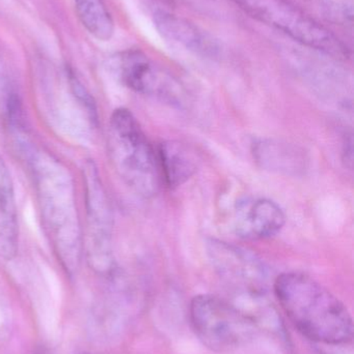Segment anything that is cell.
Wrapping results in <instances>:
<instances>
[{
    "label": "cell",
    "instance_id": "1",
    "mask_svg": "<svg viewBox=\"0 0 354 354\" xmlns=\"http://www.w3.org/2000/svg\"><path fill=\"white\" fill-rule=\"evenodd\" d=\"M30 165L44 230L62 268L74 274L83 236L72 176L62 162L44 151L31 155Z\"/></svg>",
    "mask_w": 354,
    "mask_h": 354
},
{
    "label": "cell",
    "instance_id": "6",
    "mask_svg": "<svg viewBox=\"0 0 354 354\" xmlns=\"http://www.w3.org/2000/svg\"><path fill=\"white\" fill-rule=\"evenodd\" d=\"M189 317L197 338L208 348L227 351L247 337L245 318L232 306L213 295H197L191 301Z\"/></svg>",
    "mask_w": 354,
    "mask_h": 354
},
{
    "label": "cell",
    "instance_id": "2",
    "mask_svg": "<svg viewBox=\"0 0 354 354\" xmlns=\"http://www.w3.org/2000/svg\"><path fill=\"white\" fill-rule=\"evenodd\" d=\"M274 293L287 317L310 340L328 345L346 344L353 340L351 312L311 277L285 272L276 278Z\"/></svg>",
    "mask_w": 354,
    "mask_h": 354
},
{
    "label": "cell",
    "instance_id": "4",
    "mask_svg": "<svg viewBox=\"0 0 354 354\" xmlns=\"http://www.w3.org/2000/svg\"><path fill=\"white\" fill-rule=\"evenodd\" d=\"M256 20L282 31L311 49L336 58H347V46L332 31L288 0H231Z\"/></svg>",
    "mask_w": 354,
    "mask_h": 354
},
{
    "label": "cell",
    "instance_id": "10",
    "mask_svg": "<svg viewBox=\"0 0 354 354\" xmlns=\"http://www.w3.org/2000/svg\"><path fill=\"white\" fill-rule=\"evenodd\" d=\"M16 197L10 171L0 156V258L12 260L18 252Z\"/></svg>",
    "mask_w": 354,
    "mask_h": 354
},
{
    "label": "cell",
    "instance_id": "12",
    "mask_svg": "<svg viewBox=\"0 0 354 354\" xmlns=\"http://www.w3.org/2000/svg\"><path fill=\"white\" fill-rule=\"evenodd\" d=\"M209 254L222 272L233 278L258 280L263 274L261 263L245 250L220 241L208 243Z\"/></svg>",
    "mask_w": 354,
    "mask_h": 354
},
{
    "label": "cell",
    "instance_id": "3",
    "mask_svg": "<svg viewBox=\"0 0 354 354\" xmlns=\"http://www.w3.org/2000/svg\"><path fill=\"white\" fill-rule=\"evenodd\" d=\"M108 153L118 176L141 197L159 191L158 157L133 114L127 109L114 112L108 127Z\"/></svg>",
    "mask_w": 354,
    "mask_h": 354
},
{
    "label": "cell",
    "instance_id": "11",
    "mask_svg": "<svg viewBox=\"0 0 354 354\" xmlns=\"http://www.w3.org/2000/svg\"><path fill=\"white\" fill-rule=\"evenodd\" d=\"M160 174L170 189L186 183L197 169V155L183 143L166 141L160 145L158 153Z\"/></svg>",
    "mask_w": 354,
    "mask_h": 354
},
{
    "label": "cell",
    "instance_id": "13",
    "mask_svg": "<svg viewBox=\"0 0 354 354\" xmlns=\"http://www.w3.org/2000/svg\"><path fill=\"white\" fill-rule=\"evenodd\" d=\"M254 155L262 167L272 171L297 174L305 169V157L297 147L274 140L256 143Z\"/></svg>",
    "mask_w": 354,
    "mask_h": 354
},
{
    "label": "cell",
    "instance_id": "15",
    "mask_svg": "<svg viewBox=\"0 0 354 354\" xmlns=\"http://www.w3.org/2000/svg\"><path fill=\"white\" fill-rule=\"evenodd\" d=\"M0 106L8 115H14L18 107V97L10 91L6 80V72L0 62Z\"/></svg>",
    "mask_w": 354,
    "mask_h": 354
},
{
    "label": "cell",
    "instance_id": "5",
    "mask_svg": "<svg viewBox=\"0 0 354 354\" xmlns=\"http://www.w3.org/2000/svg\"><path fill=\"white\" fill-rule=\"evenodd\" d=\"M87 199V228L83 248L94 270L106 272L112 263L114 216L97 168L89 162L83 169Z\"/></svg>",
    "mask_w": 354,
    "mask_h": 354
},
{
    "label": "cell",
    "instance_id": "9",
    "mask_svg": "<svg viewBox=\"0 0 354 354\" xmlns=\"http://www.w3.org/2000/svg\"><path fill=\"white\" fill-rule=\"evenodd\" d=\"M154 24L164 39L193 53L214 57L220 52L218 43L208 33L182 17L158 10L154 14Z\"/></svg>",
    "mask_w": 354,
    "mask_h": 354
},
{
    "label": "cell",
    "instance_id": "7",
    "mask_svg": "<svg viewBox=\"0 0 354 354\" xmlns=\"http://www.w3.org/2000/svg\"><path fill=\"white\" fill-rule=\"evenodd\" d=\"M284 225V212L270 200L243 199L235 209V229L245 239H268L278 234Z\"/></svg>",
    "mask_w": 354,
    "mask_h": 354
},
{
    "label": "cell",
    "instance_id": "14",
    "mask_svg": "<svg viewBox=\"0 0 354 354\" xmlns=\"http://www.w3.org/2000/svg\"><path fill=\"white\" fill-rule=\"evenodd\" d=\"M75 8L79 20L93 37L100 41L112 39L114 23L103 0H75Z\"/></svg>",
    "mask_w": 354,
    "mask_h": 354
},
{
    "label": "cell",
    "instance_id": "8",
    "mask_svg": "<svg viewBox=\"0 0 354 354\" xmlns=\"http://www.w3.org/2000/svg\"><path fill=\"white\" fill-rule=\"evenodd\" d=\"M116 68L122 82L135 93H163L172 85V80L139 50H129L120 54Z\"/></svg>",
    "mask_w": 354,
    "mask_h": 354
}]
</instances>
